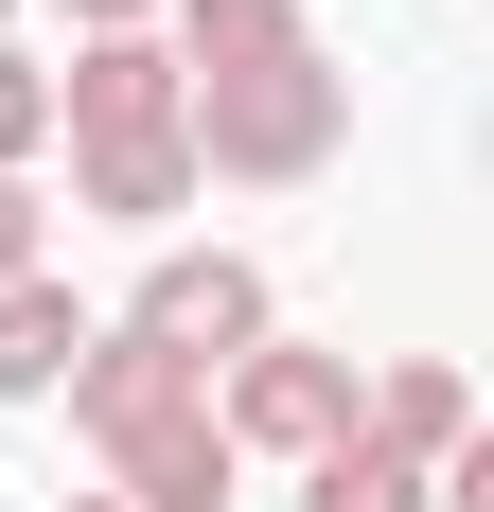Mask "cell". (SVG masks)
<instances>
[{
  "mask_svg": "<svg viewBox=\"0 0 494 512\" xmlns=\"http://www.w3.org/2000/svg\"><path fill=\"white\" fill-rule=\"evenodd\" d=\"M71 354H89V301H71V283H0V407H53V389H71Z\"/></svg>",
  "mask_w": 494,
  "mask_h": 512,
  "instance_id": "cell-7",
  "label": "cell"
},
{
  "mask_svg": "<svg viewBox=\"0 0 494 512\" xmlns=\"http://www.w3.org/2000/svg\"><path fill=\"white\" fill-rule=\"evenodd\" d=\"M353 442H389L406 477H442L459 442H477V389H459L442 354H389V371H371V389H353Z\"/></svg>",
  "mask_w": 494,
  "mask_h": 512,
  "instance_id": "cell-6",
  "label": "cell"
},
{
  "mask_svg": "<svg viewBox=\"0 0 494 512\" xmlns=\"http://www.w3.org/2000/svg\"><path fill=\"white\" fill-rule=\"evenodd\" d=\"M71 36H159V0H53Z\"/></svg>",
  "mask_w": 494,
  "mask_h": 512,
  "instance_id": "cell-11",
  "label": "cell"
},
{
  "mask_svg": "<svg viewBox=\"0 0 494 512\" xmlns=\"http://www.w3.org/2000/svg\"><path fill=\"white\" fill-rule=\"evenodd\" d=\"M53 512H124V495H53Z\"/></svg>",
  "mask_w": 494,
  "mask_h": 512,
  "instance_id": "cell-12",
  "label": "cell"
},
{
  "mask_svg": "<svg viewBox=\"0 0 494 512\" xmlns=\"http://www.w3.org/2000/svg\"><path fill=\"white\" fill-rule=\"evenodd\" d=\"M353 389H371V371L353 354H318V336H265V354H230L212 371V424H230V460H336L353 442Z\"/></svg>",
  "mask_w": 494,
  "mask_h": 512,
  "instance_id": "cell-4",
  "label": "cell"
},
{
  "mask_svg": "<svg viewBox=\"0 0 494 512\" xmlns=\"http://www.w3.org/2000/svg\"><path fill=\"white\" fill-rule=\"evenodd\" d=\"M177 53V124H195V195H300L353 142V71L318 53V0H159Z\"/></svg>",
  "mask_w": 494,
  "mask_h": 512,
  "instance_id": "cell-1",
  "label": "cell"
},
{
  "mask_svg": "<svg viewBox=\"0 0 494 512\" xmlns=\"http://www.w3.org/2000/svg\"><path fill=\"white\" fill-rule=\"evenodd\" d=\"M36 159H53V53L0 36V177H36Z\"/></svg>",
  "mask_w": 494,
  "mask_h": 512,
  "instance_id": "cell-9",
  "label": "cell"
},
{
  "mask_svg": "<svg viewBox=\"0 0 494 512\" xmlns=\"http://www.w3.org/2000/svg\"><path fill=\"white\" fill-rule=\"evenodd\" d=\"M0 36H18V0H0Z\"/></svg>",
  "mask_w": 494,
  "mask_h": 512,
  "instance_id": "cell-13",
  "label": "cell"
},
{
  "mask_svg": "<svg viewBox=\"0 0 494 512\" xmlns=\"http://www.w3.org/2000/svg\"><path fill=\"white\" fill-rule=\"evenodd\" d=\"M300 512H424V477H406L389 442H336V460L300 477Z\"/></svg>",
  "mask_w": 494,
  "mask_h": 512,
  "instance_id": "cell-8",
  "label": "cell"
},
{
  "mask_svg": "<svg viewBox=\"0 0 494 512\" xmlns=\"http://www.w3.org/2000/svg\"><path fill=\"white\" fill-rule=\"evenodd\" d=\"M106 336H142L159 371H195V389H212L230 354H265V336H283V301H265V265H247V248H159L142 301L106 318Z\"/></svg>",
  "mask_w": 494,
  "mask_h": 512,
  "instance_id": "cell-3",
  "label": "cell"
},
{
  "mask_svg": "<svg viewBox=\"0 0 494 512\" xmlns=\"http://www.w3.org/2000/svg\"><path fill=\"white\" fill-rule=\"evenodd\" d=\"M36 265H53V195H36V177H0V283H36Z\"/></svg>",
  "mask_w": 494,
  "mask_h": 512,
  "instance_id": "cell-10",
  "label": "cell"
},
{
  "mask_svg": "<svg viewBox=\"0 0 494 512\" xmlns=\"http://www.w3.org/2000/svg\"><path fill=\"white\" fill-rule=\"evenodd\" d=\"M89 460H106V495L124 512H230V424H212V389H159V407H124V424H89Z\"/></svg>",
  "mask_w": 494,
  "mask_h": 512,
  "instance_id": "cell-5",
  "label": "cell"
},
{
  "mask_svg": "<svg viewBox=\"0 0 494 512\" xmlns=\"http://www.w3.org/2000/svg\"><path fill=\"white\" fill-rule=\"evenodd\" d=\"M53 142H71V212H106V230H177L195 212V124H177V53L159 36H71Z\"/></svg>",
  "mask_w": 494,
  "mask_h": 512,
  "instance_id": "cell-2",
  "label": "cell"
}]
</instances>
